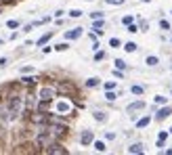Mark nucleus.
I'll return each mask as SVG.
<instances>
[{
    "instance_id": "6ab92c4d",
    "label": "nucleus",
    "mask_w": 172,
    "mask_h": 155,
    "mask_svg": "<svg viewBox=\"0 0 172 155\" xmlns=\"http://www.w3.org/2000/svg\"><path fill=\"white\" fill-rule=\"evenodd\" d=\"M113 63H116V67H118V69H126V63H124L122 59H116Z\"/></svg>"
},
{
    "instance_id": "4c0bfd02",
    "label": "nucleus",
    "mask_w": 172,
    "mask_h": 155,
    "mask_svg": "<svg viewBox=\"0 0 172 155\" xmlns=\"http://www.w3.org/2000/svg\"><path fill=\"white\" fill-rule=\"evenodd\" d=\"M0 44H2V40H0Z\"/></svg>"
},
{
    "instance_id": "a211bd4d",
    "label": "nucleus",
    "mask_w": 172,
    "mask_h": 155,
    "mask_svg": "<svg viewBox=\"0 0 172 155\" xmlns=\"http://www.w3.org/2000/svg\"><path fill=\"white\" fill-rule=\"evenodd\" d=\"M94 149H97V151H105L107 147H105V143H103V141H94Z\"/></svg>"
},
{
    "instance_id": "f03ea898",
    "label": "nucleus",
    "mask_w": 172,
    "mask_h": 155,
    "mask_svg": "<svg viewBox=\"0 0 172 155\" xmlns=\"http://www.w3.org/2000/svg\"><path fill=\"white\" fill-rule=\"evenodd\" d=\"M50 143H53L50 130H48V128H42L40 134H38V138H36V145H38V147H46V145H50Z\"/></svg>"
},
{
    "instance_id": "b1692460",
    "label": "nucleus",
    "mask_w": 172,
    "mask_h": 155,
    "mask_svg": "<svg viewBox=\"0 0 172 155\" xmlns=\"http://www.w3.org/2000/svg\"><path fill=\"white\" fill-rule=\"evenodd\" d=\"M130 90H132L134 94H143V86H132Z\"/></svg>"
},
{
    "instance_id": "4be33fe9",
    "label": "nucleus",
    "mask_w": 172,
    "mask_h": 155,
    "mask_svg": "<svg viewBox=\"0 0 172 155\" xmlns=\"http://www.w3.org/2000/svg\"><path fill=\"white\" fill-rule=\"evenodd\" d=\"M109 46H111V48H118V46H120V40H118V38H111V40H109Z\"/></svg>"
},
{
    "instance_id": "7ed1b4c3",
    "label": "nucleus",
    "mask_w": 172,
    "mask_h": 155,
    "mask_svg": "<svg viewBox=\"0 0 172 155\" xmlns=\"http://www.w3.org/2000/svg\"><path fill=\"white\" fill-rule=\"evenodd\" d=\"M94 141V136H92V130H84L82 134H80V143L82 145H90Z\"/></svg>"
},
{
    "instance_id": "72a5a7b5",
    "label": "nucleus",
    "mask_w": 172,
    "mask_h": 155,
    "mask_svg": "<svg viewBox=\"0 0 172 155\" xmlns=\"http://www.w3.org/2000/svg\"><path fill=\"white\" fill-rule=\"evenodd\" d=\"M107 4H124V0H105Z\"/></svg>"
},
{
    "instance_id": "393cba45",
    "label": "nucleus",
    "mask_w": 172,
    "mask_h": 155,
    "mask_svg": "<svg viewBox=\"0 0 172 155\" xmlns=\"http://www.w3.org/2000/svg\"><path fill=\"white\" fill-rule=\"evenodd\" d=\"M36 82V78L34 76H27V78H23V84H34Z\"/></svg>"
},
{
    "instance_id": "9d476101",
    "label": "nucleus",
    "mask_w": 172,
    "mask_h": 155,
    "mask_svg": "<svg viewBox=\"0 0 172 155\" xmlns=\"http://www.w3.org/2000/svg\"><path fill=\"white\" fill-rule=\"evenodd\" d=\"M72 107H69V103H65V101H61V103H57V111L59 113H67Z\"/></svg>"
},
{
    "instance_id": "c85d7f7f",
    "label": "nucleus",
    "mask_w": 172,
    "mask_h": 155,
    "mask_svg": "<svg viewBox=\"0 0 172 155\" xmlns=\"http://www.w3.org/2000/svg\"><path fill=\"white\" fill-rule=\"evenodd\" d=\"M122 23H124V25H130V23H132V17H130V15H126V17L122 19Z\"/></svg>"
},
{
    "instance_id": "2eb2a0df",
    "label": "nucleus",
    "mask_w": 172,
    "mask_h": 155,
    "mask_svg": "<svg viewBox=\"0 0 172 155\" xmlns=\"http://www.w3.org/2000/svg\"><path fill=\"white\" fill-rule=\"evenodd\" d=\"M50 38H53V34H44V36H42V38H40V40H38L36 44H38V46H42V44H46V42H48V40H50Z\"/></svg>"
},
{
    "instance_id": "c756f323",
    "label": "nucleus",
    "mask_w": 172,
    "mask_h": 155,
    "mask_svg": "<svg viewBox=\"0 0 172 155\" xmlns=\"http://www.w3.org/2000/svg\"><path fill=\"white\" fill-rule=\"evenodd\" d=\"M105 88H107V90H113V88H116V82H105Z\"/></svg>"
},
{
    "instance_id": "20e7f679",
    "label": "nucleus",
    "mask_w": 172,
    "mask_h": 155,
    "mask_svg": "<svg viewBox=\"0 0 172 155\" xmlns=\"http://www.w3.org/2000/svg\"><path fill=\"white\" fill-rule=\"evenodd\" d=\"M139 109H145V101H134V103H130L128 107H126V111H128V113L139 111Z\"/></svg>"
},
{
    "instance_id": "6e6552de",
    "label": "nucleus",
    "mask_w": 172,
    "mask_h": 155,
    "mask_svg": "<svg viewBox=\"0 0 172 155\" xmlns=\"http://www.w3.org/2000/svg\"><path fill=\"white\" fill-rule=\"evenodd\" d=\"M170 113H172L170 107H164V109H160V111L155 113V119H166V117L170 115Z\"/></svg>"
},
{
    "instance_id": "473e14b6",
    "label": "nucleus",
    "mask_w": 172,
    "mask_h": 155,
    "mask_svg": "<svg viewBox=\"0 0 172 155\" xmlns=\"http://www.w3.org/2000/svg\"><path fill=\"white\" fill-rule=\"evenodd\" d=\"M103 57H105V52H101V50H99V52H97V55H94V61H101V59H103Z\"/></svg>"
},
{
    "instance_id": "4468645a",
    "label": "nucleus",
    "mask_w": 172,
    "mask_h": 155,
    "mask_svg": "<svg viewBox=\"0 0 172 155\" xmlns=\"http://www.w3.org/2000/svg\"><path fill=\"white\" fill-rule=\"evenodd\" d=\"M124 50H126V52H134V50H136V44H134V42H126V44H124Z\"/></svg>"
},
{
    "instance_id": "a878e982",
    "label": "nucleus",
    "mask_w": 172,
    "mask_h": 155,
    "mask_svg": "<svg viewBox=\"0 0 172 155\" xmlns=\"http://www.w3.org/2000/svg\"><path fill=\"white\" fill-rule=\"evenodd\" d=\"M82 15V11H78V8H74V11H69V17H80Z\"/></svg>"
},
{
    "instance_id": "f704fd0d",
    "label": "nucleus",
    "mask_w": 172,
    "mask_h": 155,
    "mask_svg": "<svg viewBox=\"0 0 172 155\" xmlns=\"http://www.w3.org/2000/svg\"><path fill=\"white\" fill-rule=\"evenodd\" d=\"M155 103H160V105L166 103V96H155Z\"/></svg>"
},
{
    "instance_id": "bb28decb",
    "label": "nucleus",
    "mask_w": 172,
    "mask_h": 155,
    "mask_svg": "<svg viewBox=\"0 0 172 155\" xmlns=\"http://www.w3.org/2000/svg\"><path fill=\"white\" fill-rule=\"evenodd\" d=\"M90 17H92V19H103V13L97 11V13H90Z\"/></svg>"
},
{
    "instance_id": "ddd939ff",
    "label": "nucleus",
    "mask_w": 172,
    "mask_h": 155,
    "mask_svg": "<svg viewBox=\"0 0 172 155\" xmlns=\"http://www.w3.org/2000/svg\"><path fill=\"white\" fill-rule=\"evenodd\" d=\"M86 86H88V88L99 86V78H88V80H86Z\"/></svg>"
},
{
    "instance_id": "9b49d317",
    "label": "nucleus",
    "mask_w": 172,
    "mask_h": 155,
    "mask_svg": "<svg viewBox=\"0 0 172 155\" xmlns=\"http://www.w3.org/2000/svg\"><path fill=\"white\" fill-rule=\"evenodd\" d=\"M128 153H143V145L141 143H134L128 147Z\"/></svg>"
},
{
    "instance_id": "423d86ee",
    "label": "nucleus",
    "mask_w": 172,
    "mask_h": 155,
    "mask_svg": "<svg viewBox=\"0 0 172 155\" xmlns=\"http://www.w3.org/2000/svg\"><path fill=\"white\" fill-rule=\"evenodd\" d=\"M82 36V27H76V30H69V32H65V38L67 40H76Z\"/></svg>"
},
{
    "instance_id": "1a4fd4ad",
    "label": "nucleus",
    "mask_w": 172,
    "mask_h": 155,
    "mask_svg": "<svg viewBox=\"0 0 172 155\" xmlns=\"http://www.w3.org/2000/svg\"><path fill=\"white\" fill-rule=\"evenodd\" d=\"M92 30L101 36L103 34V19H94V23H92Z\"/></svg>"
},
{
    "instance_id": "c9c22d12",
    "label": "nucleus",
    "mask_w": 172,
    "mask_h": 155,
    "mask_svg": "<svg viewBox=\"0 0 172 155\" xmlns=\"http://www.w3.org/2000/svg\"><path fill=\"white\" fill-rule=\"evenodd\" d=\"M105 138H107V141H113V138H116V134H113V132H107V134H105Z\"/></svg>"
},
{
    "instance_id": "dca6fc26",
    "label": "nucleus",
    "mask_w": 172,
    "mask_h": 155,
    "mask_svg": "<svg viewBox=\"0 0 172 155\" xmlns=\"http://www.w3.org/2000/svg\"><path fill=\"white\" fill-rule=\"evenodd\" d=\"M94 119H97V122H105V119H107V115H105L103 111H94Z\"/></svg>"
},
{
    "instance_id": "2f4dec72",
    "label": "nucleus",
    "mask_w": 172,
    "mask_h": 155,
    "mask_svg": "<svg viewBox=\"0 0 172 155\" xmlns=\"http://www.w3.org/2000/svg\"><path fill=\"white\" fill-rule=\"evenodd\" d=\"M128 32H130V34H134V32H139V27H136L134 23H130V25H128Z\"/></svg>"
},
{
    "instance_id": "f3484780",
    "label": "nucleus",
    "mask_w": 172,
    "mask_h": 155,
    "mask_svg": "<svg viewBox=\"0 0 172 155\" xmlns=\"http://www.w3.org/2000/svg\"><path fill=\"white\" fill-rule=\"evenodd\" d=\"M158 63H160V61H158V57H147V65H149V67H155Z\"/></svg>"
},
{
    "instance_id": "e433bc0d",
    "label": "nucleus",
    "mask_w": 172,
    "mask_h": 155,
    "mask_svg": "<svg viewBox=\"0 0 172 155\" xmlns=\"http://www.w3.org/2000/svg\"><path fill=\"white\" fill-rule=\"evenodd\" d=\"M170 134H172V128H170Z\"/></svg>"
},
{
    "instance_id": "412c9836",
    "label": "nucleus",
    "mask_w": 172,
    "mask_h": 155,
    "mask_svg": "<svg viewBox=\"0 0 172 155\" xmlns=\"http://www.w3.org/2000/svg\"><path fill=\"white\" fill-rule=\"evenodd\" d=\"M6 27H11V30H15V27H19V21H6Z\"/></svg>"
},
{
    "instance_id": "cd10ccee",
    "label": "nucleus",
    "mask_w": 172,
    "mask_h": 155,
    "mask_svg": "<svg viewBox=\"0 0 172 155\" xmlns=\"http://www.w3.org/2000/svg\"><path fill=\"white\" fill-rule=\"evenodd\" d=\"M160 27H162V30H170V23L164 19V21H160Z\"/></svg>"
},
{
    "instance_id": "5701e85b",
    "label": "nucleus",
    "mask_w": 172,
    "mask_h": 155,
    "mask_svg": "<svg viewBox=\"0 0 172 155\" xmlns=\"http://www.w3.org/2000/svg\"><path fill=\"white\" fill-rule=\"evenodd\" d=\"M67 48H69V46H67L65 42H61V44H57V46H55V50H67Z\"/></svg>"
},
{
    "instance_id": "39448f33",
    "label": "nucleus",
    "mask_w": 172,
    "mask_h": 155,
    "mask_svg": "<svg viewBox=\"0 0 172 155\" xmlns=\"http://www.w3.org/2000/svg\"><path fill=\"white\" fill-rule=\"evenodd\" d=\"M55 96V90L53 88H42L40 90V101H50Z\"/></svg>"
},
{
    "instance_id": "f257e3e1",
    "label": "nucleus",
    "mask_w": 172,
    "mask_h": 155,
    "mask_svg": "<svg viewBox=\"0 0 172 155\" xmlns=\"http://www.w3.org/2000/svg\"><path fill=\"white\" fill-rule=\"evenodd\" d=\"M21 107H23V101H21V96L13 94V96L8 99V103H6V111H8V115H11V122H13L15 117L21 113Z\"/></svg>"
},
{
    "instance_id": "aec40b11",
    "label": "nucleus",
    "mask_w": 172,
    "mask_h": 155,
    "mask_svg": "<svg viewBox=\"0 0 172 155\" xmlns=\"http://www.w3.org/2000/svg\"><path fill=\"white\" fill-rule=\"evenodd\" d=\"M105 99H107V101H116V99H118V94H116V92H111V90H107Z\"/></svg>"
},
{
    "instance_id": "f8f14e48",
    "label": "nucleus",
    "mask_w": 172,
    "mask_h": 155,
    "mask_svg": "<svg viewBox=\"0 0 172 155\" xmlns=\"http://www.w3.org/2000/svg\"><path fill=\"white\" fill-rule=\"evenodd\" d=\"M149 122H151V117H141L136 122V128H145V126H149Z\"/></svg>"
},
{
    "instance_id": "58836bf2",
    "label": "nucleus",
    "mask_w": 172,
    "mask_h": 155,
    "mask_svg": "<svg viewBox=\"0 0 172 155\" xmlns=\"http://www.w3.org/2000/svg\"><path fill=\"white\" fill-rule=\"evenodd\" d=\"M170 15H172V11H170Z\"/></svg>"
},
{
    "instance_id": "7c9ffc66",
    "label": "nucleus",
    "mask_w": 172,
    "mask_h": 155,
    "mask_svg": "<svg viewBox=\"0 0 172 155\" xmlns=\"http://www.w3.org/2000/svg\"><path fill=\"white\" fill-rule=\"evenodd\" d=\"M166 138H168V132H160L158 134V141H166Z\"/></svg>"
},
{
    "instance_id": "0eeeda50",
    "label": "nucleus",
    "mask_w": 172,
    "mask_h": 155,
    "mask_svg": "<svg viewBox=\"0 0 172 155\" xmlns=\"http://www.w3.org/2000/svg\"><path fill=\"white\" fill-rule=\"evenodd\" d=\"M46 151H48V153H67L61 145H46Z\"/></svg>"
}]
</instances>
